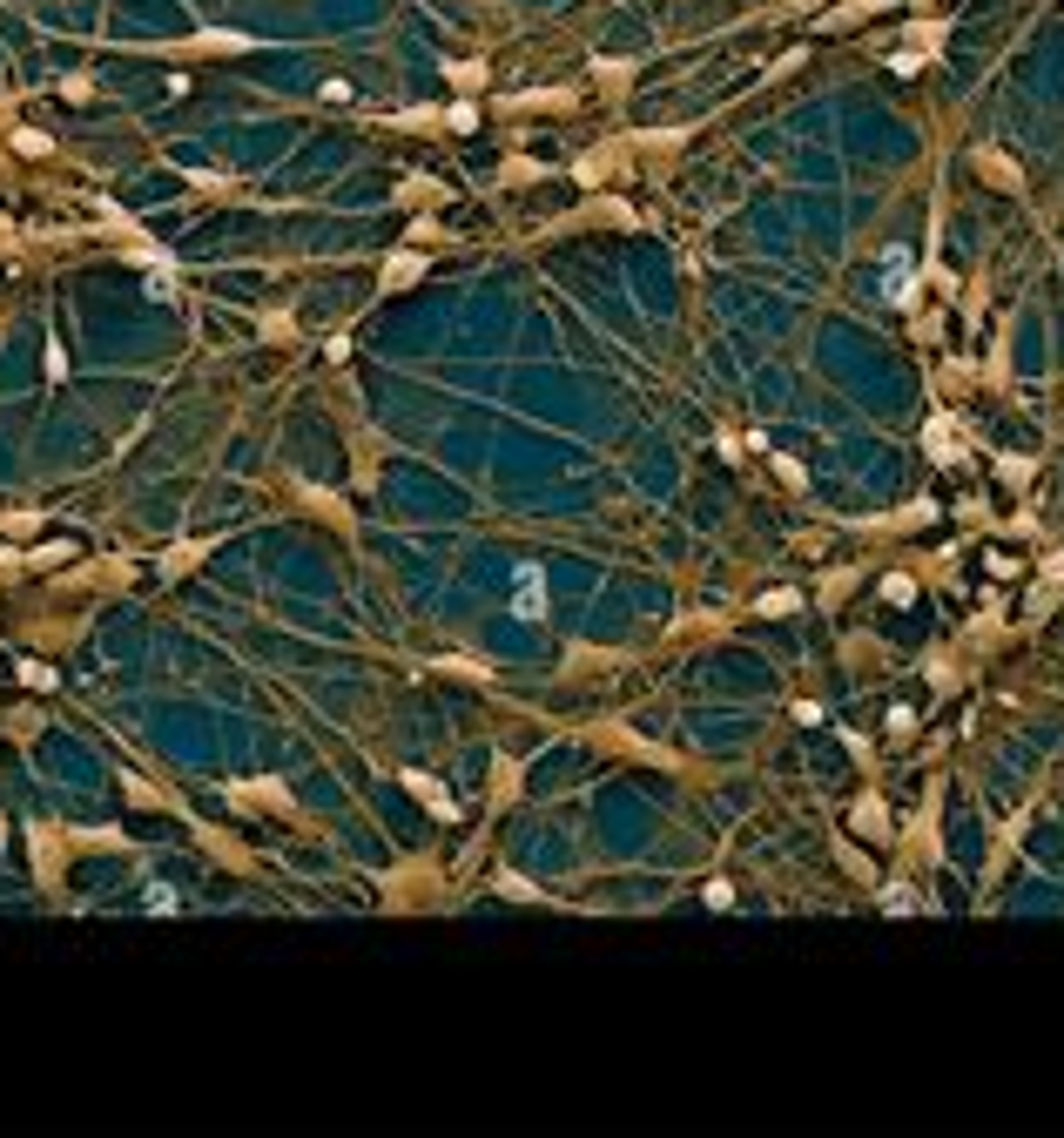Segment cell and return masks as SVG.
<instances>
[{
  "instance_id": "1",
  "label": "cell",
  "mask_w": 1064,
  "mask_h": 1138,
  "mask_svg": "<svg viewBox=\"0 0 1064 1138\" xmlns=\"http://www.w3.org/2000/svg\"><path fill=\"white\" fill-rule=\"evenodd\" d=\"M882 297H889V304H903V310L916 304V269H910V250H903V243H896V250H882Z\"/></svg>"
},
{
  "instance_id": "2",
  "label": "cell",
  "mask_w": 1064,
  "mask_h": 1138,
  "mask_svg": "<svg viewBox=\"0 0 1064 1138\" xmlns=\"http://www.w3.org/2000/svg\"><path fill=\"white\" fill-rule=\"evenodd\" d=\"M519 620H546V572L539 567H519Z\"/></svg>"
},
{
  "instance_id": "3",
  "label": "cell",
  "mask_w": 1064,
  "mask_h": 1138,
  "mask_svg": "<svg viewBox=\"0 0 1064 1138\" xmlns=\"http://www.w3.org/2000/svg\"><path fill=\"white\" fill-rule=\"evenodd\" d=\"M923 445H930L937 458H956V431H950V417H937V424L923 431Z\"/></svg>"
},
{
  "instance_id": "4",
  "label": "cell",
  "mask_w": 1064,
  "mask_h": 1138,
  "mask_svg": "<svg viewBox=\"0 0 1064 1138\" xmlns=\"http://www.w3.org/2000/svg\"><path fill=\"white\" fill-rule=\"evenodd\" d=\"M1044 572H1051V579H1064V553H1051V560H1044Z\"/></svg>"
}]
</instances>
